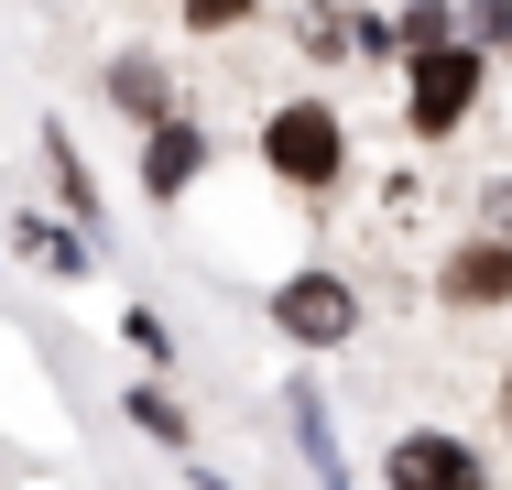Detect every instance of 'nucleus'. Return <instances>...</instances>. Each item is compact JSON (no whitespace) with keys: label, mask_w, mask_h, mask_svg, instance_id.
I'll use <instances>...</instances> for the list:
<instances>
[{"label":"nucleus","mask_w":512,"mask_h":490,"mask_svg":"<svg viewBox=\"0 0 512 490\" xmlns=\"http://www.w3.org/2000/svg\"><path fill=\"white\" fill-rule=\"evenodd\" d=\"M11 240H22L44 273H88V240H66V229H44V218H11Z\"/></svg>","instance_id":"obj_11"},{"label":"nucleus","mask_w":512,"mask_h":490,"mask_svg":"<svg viewBox=\"0 0 512 490\" xmlns=\"http://www.w3.org/2000/svg\"><path fill=\"white\" fill-rule=\"evenodd\" d=\"M262 175L295 186V196H338V186H349V120H338L327 98L262 109Z\"/></svg>","instance_id":"obj_1"},{"label":"nucleus","mask_w":512,"mask_h":490,"mask_svg":"<svg viewBox=\"0 0 512 490\" xmlns=\"http://www.w3.org/2000/svg\"><path fill=\"white\" fill-rule=\"evenodd\" d=\"M186 490H229V480H218V469H186Z\"/></svg>","instance_id":"obj_14"},{"label":"nucleus","mask_w":512,"mask_h":490,"mask_svg":"<svg viewBox=\"0 0 512 490\" xmlns=\"http://www.w3.org/2000/svg\"><path fill=\"white\" fill-rule=\"evenodd\" d=\"M262 316L295 338V349H349L360 338V294H349V273H327V262H306V273H284V284L262 294Z\"/></svg>","instance_id":"obj_3"},{"label":"nucleus","mask_w":512,"mask_h":490,"mask_svg":"<svg viewBox=\"0 0 512 490\" xmlns=\"http://www.w3.org/2000/svg\"><path fill=\"white\" fill-rule=\"evenodd\" d=\"M436 305H458V316L512 305V240H502V229H480V240H458V251L436 262Z\"/></svg>","instance_id":"obj_5"},{"label":"nucleus","mask_w":512,"mask_h":490,"mask_svg":"<svg viewBox=\"0 0 512 490\" xmlns=\"http://www.w3.org/2000/svg\"><path fill=\"white\" fill-rule=\"evenodd\" d=\"M382 490H491V458L458 425H404L382 447Z\"/></svg>","instance_id":"obj_4"},{"label":"nucleus","mask_w":512,"mask_h":490,"mask_svg":"<svg viewBox=\"0 0 512 490\" xmlns=\"http://www.w3.org/2000/svg\"><path fill=\"white\" fill-rule=\"evenodd\" d=\"M197 175H207V120H186V109H175V120H153V131H142V196H153V207H175Z\"/></svg>","instance_id":"obj_6"},{"label":"nucleus","mask_w":512,"mask_h":490,"mask_svg":"<svg viewBox=\"0 0 512 490\" xmlns=\"http://www.w3.org/2000/svg\"><path fill=\"white\" fill-rule=\"evenodd\" d=\"M120 338H131L142 360H175V338H164V316H153V305H131V316H120Z\"/></svg>","instance_id":"obj_13"},{"label":"nucleus","mask_w":512,"mask_h":490,"mask_svg":"<svg viewBox=\"0 0 512 490\" xmlns=\"http://www.w3.org/2000/svg\"><path fill=\"white\" fill-rule=\"evenodd\" d=\"M109 98H120L142 131H153V120H175V88H164V66H153V55H109Z\"/></svg>","instance_id":"obj_8"},{"label":"nucleus","mask_w":512,"mask_h":490,"mask_svg":"<svg viewBox=\"0 0 512 490\" xmlns=\"http://www.w3.org/2000/svg\"><path fill=\"white\" fill-rule=\"evenodd\" d=\"M251 11H262V0H175V22H186V33H240Z\"/></svg>","instance_id":"obj_12"},{"label":"nucleus","mask_w":512,"mask_h":490,"mask_svg":"<svg viewBox=\"0 0 512 490\" xmlns=\"http://www.w3.org/2000/svg\"><path fill=\"white\" fill-rule=\"evenodd\" d=\"M480 88H491V55H480L469 33L404 55V131L414 142H458V131L480 120Z\"/></svg>","instance_id":"obj_2"},{"label":"nucleus","mask_w":512,"mask_h":490,"mask_svg":"<svg viewBox=\"0 0 512 490\" xmlns=\"http://www.w3.org/2000/svg\"><path fill=\"white\" fill-rule=\"evenodd\" d=\"M44 164H55V196H66V218H77V229H99V186H88V164H77L66 120H44Z\"/></svg>","instance_id":"obj_10"},{"label":"nucleus","mask_w":512,"mask_h":490,"mask_svg":"<svg viewBox=\"0 0 512 490\" xmlns=\"http://www.w3.org/2000/svg\"><path fill=\"white\" fill-rule=\"evenodd\" d=\"M284 425H295V447H306L316 490H360L349 458H338V425H327V392H316V382H284Z\"/></svg>","instance_id":"obj_7"},{"label":"nucleus","mask_w":512,"mask_h":490,"mask_svg":"<svg viewBox=\"0 0 512 490\" xmlns=\"http://www.w3.org/2000/svg\"><path fill=\"white\" fill-rule=\"evenodd\" d=\"M120 414H131V425H142L153 447H175V458L197 447V425H186V403H175L164 382H131V392H120Z\"/></svg>","instance_id":"obj_9"},{"label":"nucleus","mask_w":512,"mask_h":490,"mask_svg":"<svg viewBox=\"0 0 512 490\" xmlns=\"http://www.w3.org/2000/svg\"><path fill=\"white\" fill-rule=\"evenodd\" d=\"M502 436H512V371H502Z\"/></svg>","instance_id":"obj_15"}]
</instances>
